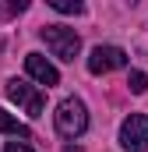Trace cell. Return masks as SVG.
Masks as SVG:
<instances>
[{
    "label": "cell",
    "mask_w": 148,
    "mask_h": 152,
    "mask_svg": "<svg viewBox=\"0 0 148 152\" xmlns=\"http://www.w3.org/2000/svg\"><path fill=\"white\" fill-rule=\"evenodd\" d=\"M116 67H127V53L120 46H95L88 57V71L92 75H110Z\"/></svg>",
    "instance_id": "5"
},
{
    "label": "cell",
    "mask_w": 148,
    "mask_h": 152,
    "mask_svg": "<svg viewBox=\"0 0 148 152\" xmlns=\"http://www.w3.org/2000/svg\"><path fill=\"white\" fill-rule=\"evenodd\" d=\"M127 85H131V92H134V96H141V92H148V75H145V71H131Z\"/></svg>",
    "instance_id": "9"
},
{
    "label": "cell",
    "mask_w": 148,
    "mask_h": 152,
    "mask_svg": "<svg viewBox=\"0 0 148 152\" xmlns=\"http://www.w3.org/2000/svg\"><path fill=\"white\" fill-rule=\"evenodd\" d=\"M42 42L53 50V57H60V60H74L78 57V50H81V39L74 28H64V25H46L42 32Z\"/></svg>",
    "instance_id": "2"
},
{
    "label": "cell",
    "mask_w": 148,
    "mask_h": 152,
    "mask_svg": "<svg viewBox=\"0 0 148 152\" xmlns=\"http://www.w3.org/2000/svg\"><path fill=\"white\" fill-rule=\"evenodd\" d=\"M25 71H28V78H36L39 85H46V88L60 85V71H57L42 53H28V57H25Z\"/></svg>",
    "instance_id": "6"
},
{
    "label": "cell",
    "mask_w": 148,
    "mask_h": 152,
    "mask_svg": "<svg viewBox=\"0 0 148 152\" xmlns=\"http://www.w3.org/2000/svg\"><path fill=\"white\" fill-rule=\"evenodd\" d=\"M49 7L60 11V14H81V11H85L81 0H49Z\"/></svg>",
    "instance_id": "8"
},
{
    "label": "cell",
    "mask_w": 148,
    "mask_h": 152,
    "mask_svg": "<svg viewBox=\"0 0 148 152\" xmlns=\"http://www.w3.org/2000/svg\"><path fill=\"white\" fill-rule=\"evenodd\" d=\"M120 145L127 152H148V117L131 113L120 124Z\"/></svg>",
    "instance_id": "4"
},
{
    "label": "cell",
    "mask_w": 148,
    "mask_h": 152,
    "mask_svg": "<svg viewBox=\"0 0 148 152\" xmlns=\"http://www.w3.org/2000/svg\"><path fill=\"white\" fill-rule=\"evenodd\" d=\"M0 131H4V134H18V138H28V127H25V124H18L7 110H0Z\"/></svg>",
    "instance_id": "7"
},
{
    "label": "cell",
    "mask_w": 148,
    "mask_h": 152,
    "mask_svg": "<svg viewBox=\"0 0 148 152\" xmlns=\"http://www.w3.org/2000/svg\"><path fill=\"white\" fill-rule=\"evenodd\" d=\"M4 152H32V145H25V142H11Z\"/></svg>",
    "instance_id": "10"
},
{
    "label": "cell",
    "mask_w": 148,
    "mask_h": 152,
    "mask_svg": "<svg viewBox=\"0 0 148 152\" xmlns=\"http://www.w3.org/2000/svg\"><path fill=\"white\" fill-rule=\"evenodd\" d=\"M7 99H11V103H18L28 117H39V113H42V106H46L42 92H39L36 85L21 81V78H11V81H7Z\"/></svg>",
    "instance_id": "3"
},
{
    "label": "cell",
    "mask_w": 148,
    "mask_h": 152,
    "mask_svg": "<svg viewBox=\"0 0 148 152\" xmlns=\"http://www.w3.org/2000/svg\"><path fill=\"white\" fill-rule=\"evenodd\" d=\"M53 124H57V131L64 138H71V142L81 138L88 131V110H85V103L81 99H64L57 106V113H53Z\"/></svg>",
    "instance_id": "1"
},
{
    "label": "cell",
    "mask_w": 148,
    "mask_h": 152,
    "mask_svg": "<svg viewBox=\"0 0 148 152\" xmlns=\"http://www.w3.org/2000/svg\"><path fill=\"white\" fill-rule=\"evenodd\" d=\"M67 152H74V149H67Z\"/></svg>",
    "instance_id": "11"
}]
</instances>
